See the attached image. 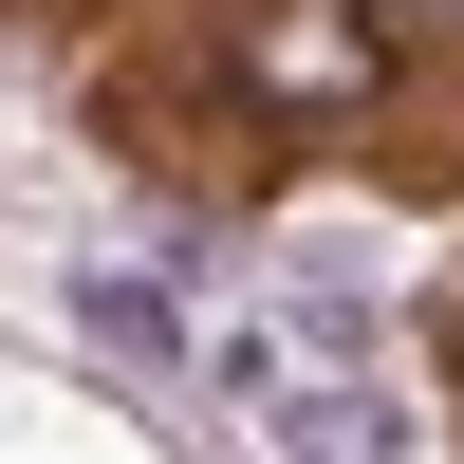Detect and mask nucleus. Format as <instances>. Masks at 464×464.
Masks as SVG:
<instances>
[{
  "label": "nucleus",
  "instance_id": "nucleus-1",
  "mask_svg": "<svg viewBox=\"0 0 464 464\" xmlns=\"http://www.w3.org/2000/svg\"><path fill=\"white\" fill-rule=\"evenodd\" d=\"M242 93L279 111V130L372 111V93H391V0H260V19H242Z\"/></svg>",
  "mask_w": 464,
  "mask_h": 464
}]
</instances>
